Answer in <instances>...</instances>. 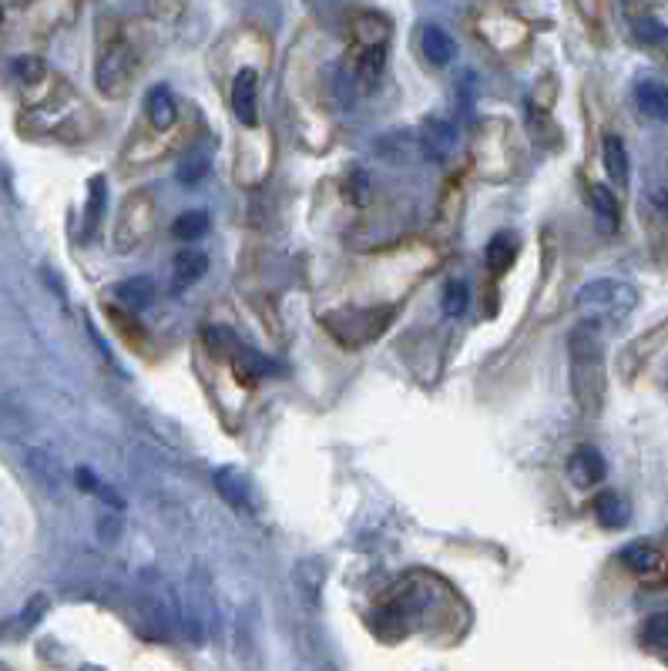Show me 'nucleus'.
I'll return each mask as SVG.
<instances>
[{"label": "nucleus", "mask_w": 668, "mask_h": 671, "mask_svg": "<svg viewBox=\"0 0 668 671\" xmlns=\"http://www.w3.org/2000/svg\"><path fill=\"white\" fill-rule=\"evenodd\" d=\"M568 359H571V390L581 413L595 416L605 403V353H602V329L598 319H584L568 335Z\"/></svg>", "instance_id": "f257e3e1"}, {"label": "nucleus", "mask_w": 668, "mask_h": 671, "mask_svg": "<svg viewBox=\"0 0 668 671\" xmlns=\"http://www.w3.org/2000/svg\"><path fill=\"white\" fill-rule=\"evenodd\" d=\"M578 306L584 313H592L598 322H621L635 306H639V292L632 282L621 279H595L588 285H581L578 292Z\"/></svg>", "instance_id": "f03ea898"}, {"label": "nucleus", "mask_w": 668, "mask_h": 671, "mask_svg": "<svg viewBox=\"0 0 668 671\" xmlns=\"http://www.w3.org/2000/svg\"><path fill=\"white\" fill-rule=\"evenodd\" d=\"M135 74H138L135 48H132L124 37H111L108 45L101 48L98 64H95V84H98V91L108 95V98H121L124 91L132 88Z\"/></svg>", "instance_id": "7ed1b4c3"}, {"label": "nucleus", "mask_w": 668, "mask_h": 671, "mask_svg": "<svg viewBox=\"0 0 668 671\" xmlns=\"http://www.w3.org/2000/svg\"><path fill=\"white\" fill-rule=\"evenodd\" d=\"M155 198L148 192H132L124 198L118 222H114V248L118 252H132L142 248L151 232H155Z\"/></svg>", "instance_id": "20e7f679"}, {"label": "nucleus", "mask_w": 668, "mask_h": 671, "mask_svg": "<svg viewBox=\"0 0 668 671\" xmlns=\"http://www.w3.org/2000/svg\"><path fill=\"white\" fill-rule=\"evenodd\" d=\"M216 490L239 514H259L263 511V500L253 487V477H248L245 471H239V467H222L216 474Z\"/></svg>", "instance_id": "39448f33"}, {"label": "nucleus", "mask_w": 668, "mask_h": 671, "mask_svg": "<svg viewBox=\"0 0 668 671\" xmlns=\"http://www.w3.org/2000/svg\"><path fill=\"white\" fill-rule=\"evenodd\" d=\"M232 111L245 129L259 121V74L253 68H242L232 81Z\"/></svg>", "instance_id": "423d86ee"}, {"label": "nucleus", "mask_w": 668, "mask_h": 671, "mask_svg": "<svg viewBox=\"0 0 668 671\" xmlns=\"http://www.w3.org/2000/svg\"><path fill=\"white\" fill-rule=\"evenodd\" d=\"M608 467H605V456L595 450V447H578L571 456H568V480L578 487V490H592L605 480Z\"/></svg>", "instance_id": "0eeeda50"}, {"label": "nucleus", "mask_w": 668, "mask_h": 671, "mask_svg": "<svg viewBox=\"0 0 668 671\" xmlns=\"http://www.w3.org/2000/svg\"><path fill=\"white\" fill-rule=\"evenodd\" d=\"M226 356H229V363H232V369H235V376L242 383H259V380H266V376L276 373V363L269 356H263L253 346H242L239 340L226 350Z\"/></svg>", "instance_id": "6e6552de"}, {"label": "nucleus", "mask_w": 668, "mask_h": 671, "mask_svg": "<svg viewBox=\"0 0 668 671\" xmlns=\"http://www.w3.org/2000/svg\"><path fill=\"white\" fill-rule=\"evenodd\" d=\"M155 296H158V285H155V279H148V276L124 279V282H118V285L111 289V300H114L121 309H129V313L148 309V306L155 303Z\"/></svg>", "instance_id": "1a4fd4ad"}, {"label": "nucleus", "mask_w": 668, "mask_h": 671, "mask_svg": "<svg viewBox=\"0 0 668 671\" xmlns=\"http://www.w3.org/2000/svg\"><path fill=\"white\" fill-rule=\"evenodd\" d=\"M208 272V256L202 248H182L172 263V292L192 289L202 276Z\"/></svg>", "instance_id": "9d476101"}, {"label": "nucleus", "mask_w": 668, "mask_h": 671, "mask_svg": "<svg viewBox=\"0 0 668 671\" xmlns=\"http://www.w3.org/2000/svg\"><path fill=\"white\" fill-rule=\"evenodd\" d=\"M421 142H424V155L434 158V161H444L453 145H457V129L444 118H427L424 121V132H421Z\"/></svg>", "instance_id": "9b49d317"}, {"label": "nucleus", "mask_w": 668, "mask_h": 671, "mask_svg": "<svg viewBox=\"0 0 668 671\" xmlns=\"http://www.w3.org/2000/svg\"><path fill=\"white\" fill-rule=\"evenodd\" d=\"M145 114L151 121V129H158V132L172 129V124L179 121V101H175L172 88H165V84L151 88L148 98H145Z\"/></svg>", "instance_id": "f8f14e48"}, {"label": "nucleus", "mask_w": 668, "mask_h": 671, "mask_svg": "<svg viewBox=\"0 0 668 671\" xmlns=\"http://www.w3.org/2000/svg\"><path fill=\"white\" fill-rule=\"evenodd\" d=\"M635 105L652 121H668V88L655 77H645L635 84Z\"/></svg>", "instance_id": "ddd939ff"}, {"label": "nucleus", "mask_w": 668, "mask_h": 671, "mask_svg": "<svg viewBox=\"0 0 668 671\" xmlns=\"http://www.w3.org/2000/svg\"><path fill=\"white\" fill-rule=\"evenodd\" d=\"M518 259V235L514 232H497L490 235L487 242V252H484V263L494 276H505Z\"/></svg>", "instance_id": "4468645a"}, {"label": "nucleus", "mask_w": 668, "mask_h": 671, "mask_svg": "<svg viewBox=\"0 0 668 671\" xmlns=\"http://www.w3.org/2000/svg\"><path fill=\"white\" fill-rule=\"evenodd\" d=\"M421 51H424V58H427L434 68H447V64L453 61V54H457L453 37H450L444 27H437V24L424 27V34H421Z\"/></svg>", "instance_id": "2eb2a0df"}, {"label": "nucleus", "mask_w": 668, "mask_h": 671, "mask_svg": "<svg viewBox=\"0 0 668 671\" xmlns=\"http://www.w3.org/2000/svg\"><path fill=\"white\" fill-rule=\"evenodd\" d=\"M602 161H605V172L608 179L624 188L629 185V148H624V142L618 135H605L602 142Z\"/></svg>", "instance_id": "dca6fc26"}, {"label": "nucleus", "mask_w": 668, "mask_h": 671, "mask_svg": "<svg viewBox=\"0 0 668 671\" xmlns=\"http://www.w3.org/2000/svg\"><path fill=\"white\" fill-rule=\"evenodd\" d=\"M595 517H598V524L608 527V530L624 527V524H629V500H624L621 493H611V490L598 493V497H595Z\"/></svg>", "instance_id": "f3484780"}, {"label": "nucleus", "mask_w": 668, "mask_h": 671, "mask_svg": "<svg viewBox=\"0 0 668 671\" xmlns=\"http://www.w3.org/2000/svg\"><path fill=\"white\" fill-rule=\"evenodd\" d=\"M27 471L34 474V480L45 487L48 493H58L61 490V467H58V460L45 450H31L27 453Z\"/></svg>", "instance_id": "a211bd4d"}, {"label": "nucleus", "mask_w": 668, "mask_h": 671, "mask_svg": "<svg viewBox=\"0 0 668 671\" xmlns=\"http://www.w3.org/2000/svg\"><path fill=\"white\" fill-rule=\"evenodd\" d=\"M353 34H356V45L360 48H387V37H390V24L380 14H360L353 21Z\"/></svg>", "instance_id": "6ab92c4d"}, {"label": "nucleus", "mask_w": 668, "mask_h": 671, "mask_svg": "<svg viewBox=\"0 0 668 671\" xmlns=\"http://www.w3.org/2000/svg\"><path fill=\"white\" fill-rule=\"evenodd\" d=\"M588 205H592V212H595L602 232H615V229H618V202H615V192H611V188L592 185V188H588Z\"/></svg>", "instance_id": "aec40b11"}, {"label": "nucleus", "mask_w": 668, "mask_h": 671, "mask_svg": "<svg viewBox=\"0 0 668 671\" xmlns=\"http://www.w3.org/2000/svg\"><path fill=\"white\" fill-rule=\"evenodd\" d=\"M74 480H77V487H81V490L92 493V497H98L101 503H108V508L124 511V500H121V493H118V490H111L105 480H98V477H95V471H88V467H77V471H74Z\"/></svg>", "instance_id": "412c9836"}, {"label": "nucleus", "mask_w": 668, "mask_h": 671, "mask_svg": "<svg viewBox=\"0 0 668 671\" xmlns=\"http://www.w3.org/2000/svg\"><path fill=\"white\" fill-rule=\"evenodd\" d=\"M621 561L629 564L635 574H642V577H648V574H655L661 568V554L655 548H648V544H632V548H624Z\"/></svg>", "instance_id": "4be33fe9"}, {"label": "nucleus", "mask_w": 668, "mask_h": 671, "mask_svg": "<svg viewBox=\"0 0 668 671\" xmlns=\"http://www.w3.org/2000/svg\"><path fill=\"white\" fill-rule=\"evenodd\" d=\"M48 611V598L45 595H37L17 618H11V624L8 627H0V635H11V638H21V635H27L31 632V627L40 621V614H45Z\"/></svg>", "instance_id": "5701e85b"}, {"label": "nucleus", "mask_w": 668, "mask_h": 671, "mask_svg": "<svg viewBox=\"0 0 668 671\" xmlns=\"http://www.w3.org/2000/svg\"><path fill=\"white\" fill-rule=\"evenodd\" d=\"M387 51L384 48H360V58H356V74L363 81V88H377V81L384 74V58Z\"/></svg>", "instance_id": "b1692460"}, {"label": "nucleus", "mask_w": 668, "mask_h": 671, "mask_svg": "<svg viewBox=\"0 0 668 671\" xmlns=\"http://www.w3.org/2000/svg\"><path fill=\"white\" fill-rule=\"evenodd\" d=\"M105 202H108L105 179H92V195H88V205H85V232H81L85 239H95V232L105 219Z\"/></svg>", "instance_id": "393cba45"}, {"label": "nucleus", "mask_w": 668, "mask_h": 671, "mask_svg": "<svg viewBox=\"0 0 668 671\" xmlns=\"http://www.w3.org/2000/svg\"><path fill=\"white\" fill-rule=\"evenodd\" d=\"M208 232V212H182L175 222H172V235L179 242H195Z\"/></svg>", "instance_id": "a878e982"}, {"label": "nucleus", "mask_w": 668, "mask_h": 671, "mask_svg": "<svg viewBox=\"0 0 668 671\" xmlns=\"http://www.w3.org/2000/svg\"><path fill=\"white\" fill-rule=\"evenodd\" d=\"M467 300H471V289H467V282H461V279H450L447 285H444V313L447 316H464L467 313Z\"/></svg>", "instance_id": "bb28decb"}, {"label": "nucleus", "mask_w": 668, "mask_h": 671, "mask_svg": "<svg viewBox=\"0 0 668 671\" xmlns=\"http://www.w3.org/2000/svg\"><path fill=\"white\" fill-rule=\"evenodd\" d=\"M632 30H635V37L642 40V45H652V48L668 45V27L661 21H655V17H635Z\"/></svg>", "instance_id": "cd10ccee"}, {"label": "nucleus", "mask_w": 668, "mask_h": 671, "mask_svg": "<svg viewBox=\"0 0 668 671\" xmlns=\"http://www.w3.org/2000/svg\"><path fill=\"white\" fill-rule=\"evenodd\" d=\"M205 172H208V155H205V151H192V155L179 164V182H182V185H195V182H202Z\"/></svg>", "instance_id": "c85d7f7f"}, {"label": "nucleus", "mask_w": 668, "mask_h": 671, "mask_svg": "<svg viewBox=\"0 0 668 671\" xmlns=\"http://www.w3.org/2000/svg\"><path fill=\"white\" fill-rule=\"evenodd\" d=\"M347 195H350L353 205H366V202L373 198V182H369V175L363 172V168H353V172H350V179H347Z\"/></svg>", "instance_id": "c756f323"}, {"label": "nucleus", "mask_w": 668, "mask_h": 671, "mask_svg": "<svg viewBox=\"0 0 668 671\" xmlns=\"http://www.w3.org/2000/svg\"><path fill=\"white\" fill-rule=\"evenodd\" d=\"M14 74L21 77V84H34L40 74H45V64H40L37 58H17L14 61Z\"/></svg>", "instance_id": "7c9ffc66"}, {"label": "nucleus", "mask_w": 668, "mask_h": 671, "mask_svg": "<svg viewBox=\"0 0 668 671\" xmlns=\"http://www.w3.org/2000/svg\"><path fill=\"white\" fill-rule=\"evenodd\" d=\"M645 642L648 645H665L668 642V614H655L645 624Z\"/></svg>", "instance_id": "2f4dec72"}, {"label": "nucleus", "mask_w": 668, "mask_h": 671, "mask_svg": "<svg viewBox=\"0 0 668 671\" xmlns=\"http://www.w3.org/2000/svg\"><path fill=\"white\" fill-rule=\"evenodd\" d=\"M185 8V0H155V11L165 17V21H175Z\"/></svg>", "instance_id": "473e14b6"}, {"label": "nucleus", "mask_w": 668, "mask_h": 671, "mask_svg": "<svg viewBox=\"0 0 668 671\" xmlns=\"http://www.w3.org/2000/svg\"><path fill=\"white\" fill-rule=\"evenodd\" d=\"M652 202H655V205L661 208V212L668 216V188H661V192H655V198H652Z\"/></svg>", "instance_id": "72a5a7b5"}]
</instances>
